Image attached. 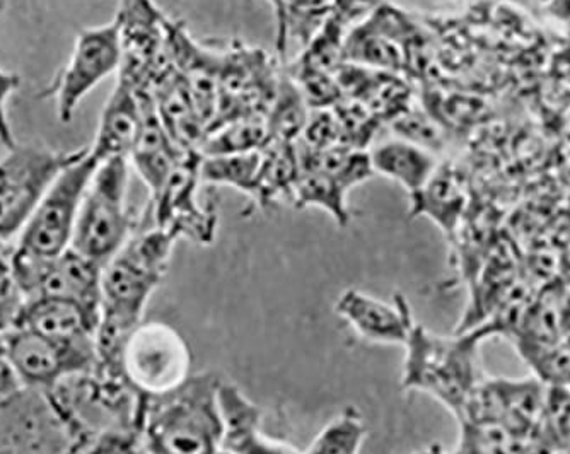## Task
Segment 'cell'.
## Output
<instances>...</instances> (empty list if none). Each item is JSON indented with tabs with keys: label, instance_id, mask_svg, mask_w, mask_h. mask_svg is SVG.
I'll return each mask as SVG.
<instances>
[{
	"label": "cell",
	"instance_id": "cell-1",
	"mask_svg": "<svg viewBox=\"0 0 570 454\" xmlns=\"http://www.w3.org/2000/svg\"><path fill=\"white\" fill-rule=\"evenodd\" d=\"M176 241L178 238L161 227L139 223L120 251L102 267L96 332L98 369L102 373L121 377L118 373L121 347L142 323L150 296L165 279Z\"/></svg>",
	"mask_w": 570,
	"mask_h": 454
},
{
	"label": "cell",
	"instance_id": "cell-2",
	"mask_svg": "<svg viewBox=\"0 0 570 454\" xmlns=\"http://www.w3.org/2000/svg\"><path fill=\"white\" fill-rule=\"evenodd\" d=\"M220 383L214 374H191L173 392L139 399L140 441L154 454H219Z\"/></svg>",
	"mask_w": 570,
	"mask_h": 454
},
{
	"label": "cell",
	"instance_id": "cell-3",
	"mask_svg": "<svg viewBox=\"0 0 570 454\" xmlns=\"http://www.w3.org/2000/svg\"><path fill=\"white\" fill-rule=\"evenodd\" d=\"M483 340L475 328L443 337L417 323L403 345V388L432 396L458 417L485 377L480 369Z\"/></svg>",
	"mask_w": 570,
	"mask_h": 454
},
{
	"label": "cell",
	"instance_id": "cell-4",
	"mask_svg": "<svg viewBox=\"0 0 570 454\" xmlns=\"http://www.w3.org/2000/svg\"><path fill=\"white\" fill-rule=\"evenodd\" d=\"M130 168V161L124 158L99 162L77 216L70 248L102 267L120 251L139 224L127 206Z\"/></svg>",
	"mask_w": 570,
	"mask_h": 454
},
{
	"label": "cell",
	"instance_id": "cell-5",
	"mask_svg": "<svg viewBox=\"0 0 570 454\" xmlns=\"http://www.w3.org/2000/svg\"><path fill=\"white\" fill-rule=\"evenodd\" d=\"M86 150L88 147L53 150L30 144L8 149L0 159V243L21 235L51 184Z\"/></svg>",
	"mask_w": 570,
	"mask_h": 454
},
{
	"label": "cell",
	"instance_id": "cell-6",
	"mask_svg": "<svg viewBox=\"0 0 570 454\" xmlns=\"http://www.w3.org/2000/svg\"><path fill=\"white\" fill-rule=\"evenodd\" d=\"M191 354L184 337L166 323H140L121 347L118 373L137 398L173 392L187 382Z\"/></svg>",
	"mask_w": 570,
	"mask_h": 454
},
{
	"label": "cell",
	"instance_id": "cell-7",
	"mask_svg": "<svg viewBox=\"0 0 570 454\" xmlns=\"http://www.w3.org/2000/svg\"><path fill=\"white\" fill-rule=\"evenodd\" d=\"M98 165L88 147L60 172L19 235L18 254L51 258L70 248L82 198Z\"/></svg>",
	"mask_w": 570,
	"mask_h": 454
},
{
	"label": "cell",
	"instance_id": "cell-8",
	"mask_svg": "<svg viewBox=\"0 0 570 454\" xmlns=\"http://www.w3.org/2000/svg\"><path fill=\"white\" fill-rule=\"evenodd\" d=\"M120 22L111 19L101 27L82 28L76 37L66 66L40 92V98L56 99L57 117L70 124L82 99L121 67Z\"/></svg>",
	"mask_w": 570,
	"mask_h": 454
},
{
	"label": "cell",
	"instance_id": "cell-9",
	"mask_svg": "<svg viewBox=\"0 0 570 454\" xmlns=\"http://www.w3.org/2000/svg\"><path fill=\"white\" fill-rule=\"evenodd\" d=\"M9 359L24 388L50 393L69 377L95 373L99 367L96 338L53 340L35 332H6Z\"/></svg>",
	"mask_w": 570,
	"mask_h": 454
},
{
	"label": "cell",
	"instance_id": "cell-10",
	"mask_svg": "<svg viewBox=\"0 0 570 454\" xmlns=\"http://www.w3.org/2000/svg\"><path fill=\"white\" fill-rule=\"evenodd\" d=\"M12 264L26 300H69L99 318L102 265L72 248L51 258L28 257L12 249Z\"/></svg>",
	"mask_w": 570,
	"mask_h": 454
},
{
	"label": "cell",
	"instance_id": "cell-11",
	"mask_svg": "<svg viewBox=\"0 0 570 454\" xmlns=\"http://www.w3.org/2000/svg\"><path fill=\"white\" fill-rule=\"evenodd\" d=\"M200 150H187L179 159L161 191L150 198V223L171 233L176 238H187L197 245H210L216 238L217 214L198 200V188L204 184L200 175Z\"/></svg>",
	"mask_w": 570,
	"mask_h": 454
},
{
	"label": "cell",
	"instance_id": "cell-12",
	"mask_svg": "<svg viewBox=\"0 0 570 454\" xmlns=\"http://www.w3.org/2000/svg\"><path fill=\"white\" fill-rule=\"evenodd\" d=\"M66 425L47 393L21 389L0 403V454H72Z\"/></svg>",
	"mask_w": 570,
	"mask_h": 454
},
{
	"label": "cell",
	"instance_id": "cell-13",
	"mask_svg": "<svg viewBox=\"0 0 570 454\" xmlns=\"http://www.w3.org/2000/svg\"><path fill=\"white\" fill-rule=\"evenodd\" d=\"M115 18L120 22L121 67L117 76L137 91L150 92L154 79L169 63L166 53V16L153 0H120Z\"/></svg>",
	"mask_w": 570,
	"mask_h": 454
},
{
	"label": "cell",
	"instance_id": "cell-14",
	"mask_svg": "<svg viewBox=\"0 0 570 454\" xmlns=\"http://www.w3.org/2000/svg\"><path fill=\"white\" fill-rule=\"evenodd\" d=\"M335 312L362 340L376 345H405L417 325L402 294L386 303L362 290L347 289L336 299Z\"/></svg>",
	"mask_w": 570,
	"mask_h": 454
},
{
	"label": "cell",
	"instance_id": "cell-15",
	"mask_svg": "<svg viewBox=\"0 0 570 454\" xmlns=\"http://www.w3.org/2000/svg\"><path fill=\"white\" fill-rule=\"evenodd\" d=\"M410 216H425L453 243L470 210L469 178L460 166L441 161L424 187L410 195Z\"/></svg>",
	"mask_w": 570,
	"mask_h": 454
},
{
	"label": "cell",
	"instance_id": "cell-16",
	"mask_svg": "<svg viewBox=\"0 0 570 454\" xmlns=\"http://www.w3.org/2000/svg\"><path fill=\"white\" fill-rule=\"evenodd\" d=\"M142 127V101L139 91L127 79L117 76L114 92L99 118L95 142L89 147L98 162L130 159Z\"/></svg>",
	"mask_w": 570,
	"mask_h": 454
},
{
	"label": "cell",
	"instance_id": "cell-17",
	"mask_svg": "<svg viewBox=\"0 0 570 454\" xmlns=\"http://www.w3.org/2000/svg\"><path fill=\"white\" fill-rule=\"evenodd\" d=\"M139 95L142 101V127L128 161L149 188L153 198L161 191L163 185L187 150L181 149L169 136L159 118L153 95L146 91H139Z\"/></svg>",
	"mask_w": 570,
	"mask_h": 454
},
{
	"label": "cell",
	"instance_id": "cell-18",
	"mask_svg": "<svg viewBox=\"0 0 570 454\" xmlns=\"http://www.w3.org/2000/svg\"><path fill=\"white\" fill-rule=\"evenodd\" d=\"M223 454H296L289 446L275 443L262 433V412L236 386L220 383Z\"/></svg>",
	"mask_w": 570,
	"mask_h": 454
},
{
	"label": "cell",
	"instance_id": "cell-19",
	"mask_svg": "<svg viewBox=\"0 0 570 454\" xmlns=\"http://www.w3.org/2000/svg\"><path fill=\"white\" fill-rule=\"evenodd\" d=\"M99 318L69 300L37 297L26 300L16 328L35 332L53 340L96 338Z\"/></svg>",
	"mask_w": 570,
	"mask_h": 454
},
{
	"label": "cell",
	"instance_id": "cell-20",
	"mask_svg": "<svg viewBox=\"0 0 570 454\" xmlns=\"http://www.w3.org/2000/svg\"><path fill=\"white\" fill-rule=\"evenodd\" d=\"M367 152L374 175L396 181L409 195L421 190L441 162L431 150L395 136L373 144Z\"/></svg>",
	"mask_w": 570,
	"mask_h": 454
},
{
	"label": "cell",
	"instance_id": "cell-21",
	"mask_svg": "<svg viewBox=\"0 0 570 454\" xmlns=\"http://www.w3.org/2000/svg\"><path fill=\"white\" fill-rule=\"evenodd\" d=\"M299 171L297 142L271 140L262 149L261 172L253 195L256 204L267 207L277 201H287L293 206Z\"/></svg>",
	"mask_w": 570,
	"mask_h": 454
},
{
	"label": "cell",
	"instance_id": "cell-22",
	"mask_svg": "<svg viewBox=\"0 0 570 454\" xmlns=\"http://www.w3.org/2000/svg\"><path fill=\"white\" fill-rule=\"evenodd\" d=\"M504 411V425L515 436L527 440L538 421L546 403L547 385L538 376L509 379V377H490Z\"/></svg>",
	"mask_w": 570,
	"mask_h": 454
},
{
	"label": "cell",
	"instance_id": "cell-23",
	"mask_svg": "<svg viewBox=\"0 0 570 454\" xmlns=\"http://www.w3.org/2000/svg\"><path fill=\"white\" fill-rule=\"evenodd\" d=\"M311 108L289 70L278 72L277 89L268 108L267 124L271 140L297 142L303 136Z\"/></svg>",
	"mask_w": 570,
	"mask_h": 454
},
{
	"label": "cell",
	"instance_id": "cell-24",
	"mask_svg": "<svg viewBox=\"0 0 570 454\" xmlns=\"http://www.w3.org/2000/svg\"><path fill=\"white\" fill-rule=\"evenodd\" d=\"M271 142L267 117L236 118L210 129L200 146L202 156L243 155L264 149Z\"/></svg>",
	"mask_w": 570,
	"mask_h": 454
},
{
	"label": "cell",
	"instance_id": "cell-25",
	"mask_svg": "<svg viewBox=\"0 0 570 454\" xmlns=\"http://www.w3.org/2000/svg\"><path fill=\"white\" fill-rule=\"evenodd\" d=\"M348 190L333 176L320 169L301 168L294 190L293 206L297 209L318 207L326 210L336 224L345 227L351 220L347 206Z\"/></svg>",
	"mask_w": 570,
	"mask_h": 454
},
{
	"label": "cell",
	"instance_id": "cell-26",
	"mask_svg": "<svg viewBox=\"0 0 570 454\" xmlns=\"http://www.w3.org/2000/svg\"><path fill=\"white\" fill-rule=\"evenodd\" d=\"M261 165L262 150L243 155L202 156V181L217 187H233L253 197Z\"/></svg>",
	"mask_w": 570,
	"mask_h": 454
},
{
	"label": "cell",
	"instance_id": "cell-27",
	"mask_svg": "<svg viewBox=\"0 0 570 454\" xmlns=\"http://www.w3.org/2000/svg\"><path fill=\"white\" fill-rule=\"evenodd\" d=\"M390 125L395 137L431 150L432 155H441L446 147L448 129L431 110H422L410 105L399 117L393 118Z\"/></svg>",
	"mask_w": 570,
	"mask_h": 454
},
{
	"label": "cell",
	"instance_id": "cell-28",
	"mask_svg": "<svg viewBox=\"0 0 570 454\" xmlns=\"http://www.w3.org/2000/svg\"><path fill=\"white\" fill-rule=\"evenodd\" d=\"M534 433L546 440L557 453L570 451V388L547 385L546 403Z\"/></svg>",
	"mask_w": 570,
	"mask_h": 454
},
{
	"label": "cell",
	"instance_id": "cell-29",
	"mask_svg": "<svg viewBox=\"0 0 570 454\" xmlns=\"http://www.w3.org/2000/svg\"><path fill=\"white\" fill-rule=\"evenodd\" d=\"M367 431L355 408L342 412L330 422L304 454H358Z\"/></svg>",
	"mask_w": 570,
	"mask_h": 454
},
{
	"label": "cell",
	"instance_id": "cell-30",
	"mask_svg": "<svg viewBox=\"0 0 570 454\" xmlns=\"http://www.w3.org/2000/svg\"><path fill=\"white\" fill-rule=\"evenodd\" d=\"M9 243H0V332L14 330L26 306V296L16 277Z\"/></svg>",
	"mask_w": 570,
	"mask_h": 454
},
{
	"label": "cell",
	"instance_id": "cell-31",
	"mask_svg": "<svg viewBox=\"0 0 570 454\" xmlns=\"http://www.w3.org/2000/svg\"><path fill=\"white\" fill-rule=\"evenodd\" d=\"M297 142L311 149H332L342 144L341 124L333 108L311 110L303 136Z\"/></svg>",
	"mask_w": 570,
	"mask_h": 454
},
{
	"label": "cell",
	"instance_id": "cell-32",
	"mask_svg": "<svg viewBox=\"0 0 570 454\" xmlns=\"http://www.w3.org/2000/svg\"><path fill=\"white\" fill-rule=\"evenodd\" d=\"M21 86V78L18 73L8 72L0 69V142L4 144L6 149L16 146L14 136H12L11 124L8 117V101Z\"/></svg>",
	"mask_w": 570,
	"mask_h": 454
},
{
	"label": "cell",
	"instance_id": "cell-33",
	"mask_svg": "<svg viewBox=\"0 0 570 454\" xmlns=\"http://www.w3.org/2000/svg\"><path fill=\"white\" fill-rule=\"evenodd\" d=\"M22 386L11 359H9L8 345H6V332H0V403L8 402L18 395Z\"/></svg>",
	"mask_w": 570,
	"mask_h": 454
},
{
	"label": "cell",
	"instance_id": "cell-34",
	"mask_svg": "<svg viewBox=\"0 0 570 454\" xmlns=\"http://www.w3.org/2000/svg\"><path fill=\"white\" fill-rule=\"evenodd\" d=\"M384 4V0H335V9H333V18L344 24H357L362 19L373 12L377 6Z\"/></svg>",
	"mask_w": 570,
	"mask_h": 454
},
{
	"label": "cell",
	"instance_id": "cell-35",
	"mask_svg": "<svg viewBox=\"0 0 570 454\" xmlns=\"http://www.w3.org/2000/svg\"><path fill=\"white\" fill-rule=\"evenodd\" d=\"M413 454H450V453H446V451H444L443 447H441V446H431V447H428V450L419 451V453H413Z\"/></svg>",
	"mask_w": 570,
	"mask_h": 454
},
{
	"label": "cell",
	"instance_id": "cell-36",
	"mask_svg": "<svg viewBox=\"0 0 570 454\" xmlns=\"http://www.w3.org/2000/svg\"><path fill=\"white\" fill-rule=\"evenodd\" d=\"M453 454H480V453H476V451L472 450V447L464 446V444L458 443L456 451H454Z\"/></svg>",
	"mask_w": 570,
	"mask_h": 454
},
{
	"label": "cell",
	"instance_id": "cell-37",
	"mask_svg": "<svg viewBox=\"0 0 570 454\" xmlns=\"http://www.w3.org/2000/svg\"><path fill=\"white\" fill-rule=\"evenodd\" d=\"M569 388H570V385H569Z\"/></svg>",
	"mask_w": 570,
	"mask_h": 454
}]
</instances>
